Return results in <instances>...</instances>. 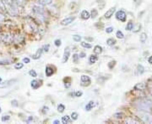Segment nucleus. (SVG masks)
I'll list each match as a JSON object with an SVG mask.
<instances>
[{"mask_svg": "<svg viewBox=\"0 0 152 124\" xmlns=\"http://www.w3.org/2000/svg\"><path fill=\"white\" fill-rule=\"evenodd\" d=\"M135 107L144 111H151L152 110V101L149 99H141L135 103Z\"/></svg>", "mask_w": 152, "mask_h": 124, "instance_id": "1", "label": "nucleus"}, {"mask_svg": "<svg viewBox=\"0 0 152 124\" xmlns=\"http://www.w3.org/2000/svg\"><path fill=\"white\" fill-rule=\"evenodd\" d=\"M3 2L6 7L7 12H9L12 15L17 14V4L14 0H3Z\"/></svg>", "mask_w": 152, "mask_h": 124, "instance_id": "2", "label": "nucleus"}, {"mask_svg": "<svg viewBox=\"0 0 152 124\" xmlns=\"http://www.w3.org/2000/svg\"><path fill=\"white\" fill-rule=\"evenodd\" d=\"M139 117L142 119L144 123H152V116L147 112H140L139 113Z\"/></svg>", "mask_w": 152, "mask_h": 124, "instance_id": "3", "label": "nucleus"}, {"mask_svg": "<svg viewBox=\"0 0 152 124\" xmlns=\"http://www.w3.org/2000/svg\"><path fill=\"white\" fill-rule=\"evenodd\" d=\"M33 12L36 14L38 17H45V10L42 8V6H39V5H35L33 7Z\"/></svg>", "mask_w": 152, "mask_h": 124, "instance_id": "4", "label": "nucleus"}, {"mask_svg": "<svg viewBox=\"0 0 152 124\" xmlns=\"http://www.w3.org/2000/svg\"><path fill=\"white\" fill-rule=\"evenodd\" d=\"M0 40L3 42H7V43H9L13 40V38H12L11 34L8 33H3L0 34Z\"/></svg>", "mask_w": 152, "mask_h": 124, "instance_id": "5", "label": "nucleus"}, {"mask_svg": "<svg viewBox=\"0 0 152 124\" xmlns=\"http://www.w3.org/2000/svg\"><path fill=\"white\" fill-rule=\"evenodd\" d=\"M126 17H127L126 13H125L124 11H123V10H119V11H118L116 13L117 19L122 21V22H125V21H126Z\"/></svg>", "mask_w": 152, "mask_h": 124, "instance_id": "6", "label": "nucleus"}, {"mask_svg": "<svg viewBox=\"0 0 152 124\" xmlns=\"http://www.w3.org/2000/svg\"><path fill=\"white\" fill-rule=\"evenodd\" d=\"M70 56V49L69 47H66L64 49V53H63V63H66L68 61V58Z\"/></svg>", "mask_w": 152, "mask_h": 124, "instance_id": "7", "label": "nucleus"}, {"mask_svg": "<svg viewBox=\"0 0 152 124\" xmlns=\"http://www.w3.org/2000/svg\"><path fill=\"white\" fill-rule=\"evenodd\" d=\"M75 19V17H68V18H66V19H64L63 20L61 21V24L63 26L65 25H68V24H70L72 22H73L74 20Z\"/></svg>", "mask_w": 152, "mask_h": 124, "instance_id": "8", "label": "nucleus"}, {"mask_svg": "<svg viewBox=\"0 0 152 124\" xmlns=\"http://www.w3.org/2000/svg\"><path fill=\"white\" fill-rule=\"evenodd\" d=\"M144 72V66H143L142 65H138L137 67H136V70H135V75L140 76V75H142Z\"/></svg>", "mask_w": 152, "mask_h": 124, "instance_id": "9", "label": "nucleus"}, {"mask_svg": "<svg viewBox=\"0 0 152 124\" xmlns=\"http://www.w3.org/2000/svg\"><path fill=\"white\" fill-rule=\"evenodd\" d=\"M115 10H116V8L113 7V8H111L110 9H108L107 11V13L105 14V15H104V17L106 18V19H110L111 17H112V15H113Z\"/></svg>", "mask_w": 152, "mask_h": 124, "instance_id": "10", "label": "nucleus"}, {"mask_svg": "<svg viewBox=\"0 0 152 124\" xmlns=\"http://www.w3.org/2000/svg\"><path fill=\"white\" fill-rule=\"evenodd\" d=\"M45 73H46V76H47V77H50L51 76L53 75L54 71H53V69L52 68L51 66H47L46 67V70H45Z\"/></svg>", "mask_w": 152, "mask_h": 124, "instance_id": "11", "label": "nucleus"}, {"mask_svg": "<svg viewBox=\"0 0 152 124\" xmlns=\"http://www.w3.org/2000/svg\"><path fill=\"white\" fill-rule=\"evenodd\" d=\"M80 16L83 19H84V20H87V19H89L90 18H91V14H90V13L87 11V10H83V11L81 12Z\"/></svg>", "mask_w": 152, "mask_h": 124, "instance_id": "12", "label": "nucleus"}, {"mask_svg": "<svg viewBox=\"0 0 152 124\" xmlns=\"http://www.w3.org/2000/svg\"><path fill=\"white\" fill-rule=\"evenodd\" d=\"M42 51H43V50H42V48L38 49L37 50H36V52L35 53V54L32 55V59H33V60H37V59H39V58H40L41 56H42Z\"/></svg>", "mask_w": 152, "mask_h": 124, "instance_id": "13", "label": "nucleus"}, {"mask_svg": "<svg viewBox=\"0 0 152 124\" xmlns=\"http://www.w3.org/2000/svg\"><path fill=\"white\" fill-rule=\"evenodd\" d=\"M31 86L33 89L36 90V89H37V88L40 87L41 85H40V82H39L38 81H36V80H33V81L31 82Z\"/></svg>", "mask_w": 152, "mask_h": 124, "instance_id": "14", "label": "nucleus"}, {"mask_svg": "<svg viewBox=\"0 0 152 124\" xmlns=\"http://www.w3.org/2000/svg\"><path fill=\"white\" fill-rule=\"evenodd\" d=\"M80 81L82 83H91V78L90 76H85V75H82L80 77Z\"/></svg>", "mask_w": 152, "mask_h": 124, "instance_id": "15", "label": "nucleus"}, {"mask_svg": "<svg viewBox=\"0 0 152 124\" xmlns=\"http://www.w3.org/2000/svg\"><path fill=\"white\" fill-rule=\"evenodd\" d=\"M94 107H95V102H93V101H91V102H89V103L85 106L84 108H85V111H91V110Z\"/></svg>", "mask_w": 152, "mask_h": 124, "instance_id": "16", "label": "nucleus"}, {"mask_svg": "<svg viewBox=\"0 0 152 124\" xmlns=\"http://www.w3.org/2000/svg\"><path fill=\"white\" fill-rule=\"evenodd\" d=\"M102 52V48L100 45H95L94 47V53L95 55H100Z\"/></svg>", "mask_w": 152, "mask_h": 124, "instance_id": "17", "label": "nucleus"}, {"mask_svg": "<svg viewBox=\"0 0 152 124\" xmlns=\"http://www.w3.org/2000/svg\"><path fill=\"white\" fill-rule=\"evenodd\" d=\"M139 40H140L141 43H145V41L147 40V34L145 33H142L140 34V37H139Z\"/></svg>", "mask_w": 152, "mask_h": 124, "instance_id": "18", "label": "nucleus"}, {"mask_svg": "<svg viewBox=\"0 0 152 124\" xmlns=\"http://www.w3.org/2000/svg\"><path fill=\"white\" fill-rule=\"evenodd\" d=\"M97 60H98V57H97L95 55H91V56H90V59H89V61H90V64H94L95 62L97 61Z\"/></svg>", "mask_w": 152, "mask_h": 124, "instance_id": "19", "label": "nucleus"}, {"mask_svg": "<svg viewBox=\"0 0 152 124\" xmlns=\"http://www.w3.org/2000/svg\"><path fill=\"white\" fill-rule=\"evenodd\" d=\"M145 87V85L144 83H138L135 86H134V89L139 91V90H144V88Z\"/></svg>", "mask_w": 152, "mask_h": 124, "instance_id": "20", "label": "nucleus"}, {"mask_svg": "<svg viewBox=\"0 0 152 124\" xmlns=\"http://www.w3.org/2000/svg\"><path fill=\"white\" fill-rule=\"evenodd\" d=\"M14 81H15V80H10V81H5V82H4V84H3V85H1V84H0V87H2V88H3V87H7V86H10V85H11L12 83L14 82Z\"/></svg>", "mask_w": 152, "mask_h": 124, "instance_id": "21", "label": "nucleus"}, {"mask_svg": "<svg viewBox=\"0 0 152 124\" xmlns=\"http://www.w3.org/2000/svg\"><path fill=\"white\" fill-rule=\"evenodd\" d=\"M52 2V0H39V3L42 5H44V6H47V5L51 4Z\"/></svg>", "mask_w": 152, "mask_h": 124, "instance_id": "22", "label": "nucleus"}, {"mask_svg": "<svg viewBox=\"0 0 152 124\" xmlns=\"http://www.w3.org/2000/svg\"><path fill=\"white\" fill-rule=\"evenodd\" d=\"M62 123H68L70 122V117L69 116H68V115H66V116H63V117H62Z\"/></svg>", "mask_w": 152, "mask_h": 124, "instance_id": "23", "label": "nucleus"}, {"mask_svg": "<svg viewBox=\"0 0 152 124\" xmlns=\"http://www.w3.org/2000/svg\"><path fill=\"white\" fill-rule=\"evenodd\" d=\"M107 44L109 45V46H112V45H113L116 44V40L112 38H109L108 40H107Z\"/></svg>", "mask_w": 152, "mask_h": 124, "instance_id": "24", "label": "nucleus"}, {"mask_svg": "<svg viewBox=\"0 0 152 124\" xmlns=\"http://www.w3.org/2000/svg\"><path fill=\"white\" fill-rule=\"evenodd\" d=\"M134 29V24L132 21H130V22H128V24H127V26H126V30H132V29Z\"/></svg>", "mask_w": 152, "mask_h": 124, "instance_id": "25", "label": "nucleus"}, {"mask_svg": "<svg viewBox=\"0 0 152 124\" xmlns=\"http://www.w3.org/2000/svg\"><path fill=\"white\" fill-rule=\"evenodd\" d=\"M65 110V106L63 104H58V111H59L60 113L63 112Z\"/></svg>", "mask_w": 152, "mask_h": 124, "instance_id": "26", "label": "nucleus"}, {"mask_svg": "<svg viewBox=\"0 0 152 124\" xmlns=\"http://www.w3.org/2000/svg\"><path fill=\"white\" fill-rule=\"evenodd\" d=\"M91 14V17L92 18V19H95V18L98 15V12H97L96 9H95L94 8V9H92L91 11V14Z\"/></svg>", "mask_w": 152, "mask_h": 124, "instance_id": "27", "label": "nucleus"}, {"mask_svg": "<svg viewBox=\"0 0 152 124\" xmlns=\"http://www.w3.org/2000/svg\"><path fill=\"white\" fill-rule=\"evenodd\" d=\"M116 36H117V38H118V39H123V37H124V35H123V32H122V31H120V30H118V31H117Z\"/></svg>", "mask_w": 152, "mask_h": 124, "instance_id": "28", "label": "nucleus"}, {"mask_svg": "<svg viewBox=\"0 0 152 124\" xmlns=\"http://www.w3.org/2000/svg\"><path fill=\"white\" fill-rule=\"evenodd\" d=\"M80 45H81V46H82V47L86 48V49H91V45L86 43V42H81Z\"/></svg>", "mask_w": 152, "mask_h": 124, "instance_id": "29", "label": "nucleus"}, {"mask_svg": "<svg viewBox=\"0 0 152 124\" xmlns=\"http://www.w3.org/2000/svg\"><path fill=\"white\" fill-rule=\"evenodd\" d=\"M73 40H75V42H79L81 40V36H79V35H78V34H74Z\"/></svg>", "mask_w": 152, "mask_h": 124, "instance_id": "30", "label": "nucleus"}, {"mask_svg": "<svg viewBox=\"0 0 152 124\" xmlns=\"http://www.w3.org/2000/svg\"><path fill=\"white\" fill-rule=\"evenodd\" d=\"M23 66H24L23 63H17V64H15V68L16 69V70H20V69L23 68Z\"/></svg>", "mask_w": 152, "mask_h": 124, "instance_id": "31", "label": "nucleus"}, {"mask_svg": "<svg viewBox=\"0 0 152 124\" xmlns=\"http://www.w3.org/2000/svg\"><path fill=\"white\" fill-rule=\"evenodd\" d=\"M116 65V61H112L111 62H109L108 63V67L109 69H113V67Z\"/></svg>", "mask_w": 152, "mask_h": 124, "instance_id": "32", "label": "nucleus"}, {"mask_svg": "<svg viewBox=\"0 0 152 124\" xmlns=\"http://www.w3.org/2000/svg\"><path fill=\"white\" fill-rule=\"evenodd\" d=\"M29 74H30V76H32V77H36V76H37V74H36V72L34 70H30Z\"/></svg>", "mask_w": 152, "mask_h": 124, "instance_id": "33", "label": "nucleus"}, {"mask_svg": "<svg viewBox=\"0 0 152 124\" xmlns=\"http://www.w3.org/2000/svg\"><path fill=\"white\" fill-rule=\"evenodd\" d=\"M78 113L77 112H72V114H71V118L74 120V121H75V120H77L78 119Z\"/></svg>", "mask_w": 152, "mask_h": 124, "instance_id": "34", "label": "nucleus"}, {"mask_svg": "<svg viewBox=\"0 0 152 124\" xmlns=\"http://www.w3.org/2000/svg\"><path fill=\"white\" fill-rule=\"evenodd\" d=\"M10 119V116H3L2 117V122H8Z\"/></svg>", "mask_w": 152, "mask_h": 124, "instance_id": "35", "label": "nucleus"}, {"mask_svg": "<svg viewBox=\"0 0 152 124\" xmlns=\"http://www.w3.org/2000/svg\"><path fill=\"white\" fill-rule=\"evenodd\" d=\"M79 58V55H77V54H74L73 55V61L75 62V63H77Z\"/></svg>", "mask_w": 152, "mask_h": 124, "instance_id": "36", "label": "nucleus"}, {"mask_svg": "<svg viewBox=\"0 0 152 124\" xmlns=\"http://www.w3.org/2000/svg\"><path fill=\"white\" fill-rule=\"evenodd\" d=\"M49 47H50V45H49L48 44H47V45H45L43 46V48H42V50L45 51V52H48Z\"/></svg>", "mask_w": 152, "mask_h": 124, "instance_id": "37", "label": "nucleus"}, {"mask_svg": "<svg viewBox=\"0 0 152 124\" xmlns=\"http://www.w3.org/2000/svg\"><path fill=\"white\" fill-rule=\"evenodd\" d=\"M54 44H55V45L57 47H59L60 45H62V43H61V40H56L55 41H54Z\"/></svg>", "mask_w": 152, "mask_h": 124, "instance_id": "38", "label": "nucleus"}, {"mask_svg": "<svg viewBox=\"0 0 152 124\" xmlns=\"http://www.w3.org/2000/svg\"><path fill=\"white\" fill-rule=\"evenodd\" d=\"M126 123H138V122L135 121V120H134V119H127Z\"/></svg>", "mask_w": 152, "mask_h": 124, "instance_id": "39", "label": "nucleus"}, {"mask_svg": "<svg viewBox=\"0 0 152 124\" xmlns=\"http://www.w3.org/2000/svg\"><path fill=\"white\" fill-rule=\"evenodd\" d=\"M112 31H113V28H112V27H108V28H107V29H106V32H107V34L112 33Z\"/></svg>", "mask_w": 152, "mask_h": 124, "instance_id": "40", "label": "nucleus"}, {"mask_svg": "<svg viewBox=\"0 0 152 124\" xmlns=\"http://www.w3.org/2000/svg\"><path fill=\"white\" fill-rule=\"evenodd\" d=\"M11 103H12V106H13V107H18V105H19V104H18V102H17L16 100H13V101L11 102Z\"/></svg>", "mask_w": 152, "mask_h": 124, "instance_id": "41", "label": "nucleus"}, {"mask_svg": "<svg viewBox=\"0 0 152 124\" xmlns=\"http://www.w3.org/2000/svg\"><path fill=\"white\" fill-rule=\"evenodd\" d=\"M75 95L76 97H79V96H81L83 95V92H82V91H76V92L75 93Z\"/></svg>", "mask_w": 152, "mask_h": 124, "instance_id": "42", "label": "nucleus"}, {"mask_svg": "<svg viewBox=\"0 0 152 124\" xmlns=\"http://www.w3.org/2000/svg\"><path fill=\"white\" fill-rule=\"evenodd\" d=\"M85 56H86V54L84 52H80L79 55V57H80V58H84Z\"/></svg>", "mask_w": 152, "mask_h": 124, "instance_id": "43", "label": "nucleus"}, {"mask_svg": "<svg viewBox=\"0 0 152 124\" xmlns=\"http://www.w3.org/2000/svg\"><path fill=\"white\" fill-rule=\"evenodd\" d=\"M23 62H24V63H25V64L30 63V59H29V58H27V57L24 58V59H23Z\"/></svg>", "mask_w": 152, "mask_h": 124, "instance_id": "44", "label": "nucleus"}, {"mask_svg": "<svg viewBox=\"0 0 152 124\" xmlns=\"http://www.w3.org/2000/svg\"><path fill=\"white\" fill-rule=\"evenodd\" d=\"M48 110H49V108H48L47 107H43V111H42L43 114H46V113H47V111H48Z\"/></svg>", "mask_w": 152, "mask_h": 124, "instance_id": "45", "label": "nucleus"}, {"mask_svg": "<svg viewBox=\"0 0 152 124\" xmlns=\"http://www.w3.org/2000/svg\"><path fill=\"white\" fill-rule=\"evenodd\" d=\"M122 116H123V113H116V114H114V117H122Z\"/></svg>", "mask_w": 152, "mask_h": 124, "instance_id": "46", "label": "nucleus"}, {"mask_svg": "<svg viewBox=\"0 0 152 124\" xmlns=\"http://www.w3.org/2000/svg\"><path fill=\"white\" fill-rule=\"evenodd\" d=\"M140 28H141V25L140 24H137V27H136V29H135V30H134V32H138L140 29Z\"/></svg>", "mask_w": 152, "mask_h": 124, "instance_id": "47", "label": "nucleus"}, {"mask_svg": "<svg viewBox=\"0 0 152 124\" xmlns=\"http://www.w3.org/2000/svg\"><path fill=\"white\" fill-rule=\"evenodd\" d=\"M148 62H149L150 64H151V65H152V55L149 57V59H148Z\"/></svg>", "mask_w": 152, "mask_h": 124, "instance_id": "48", "label": "nucleus"}, {"mask_svg": "<svg viewBox=\"0 0 152 124\" xmlns=\"http://www.w3.org/2000/svg\"><path fill=\"white\" fill-rule=\"evenodd\" d=\"M53 123L54 124H58V123H60V121L59 120H55V121H53Z\"/></svg>", "mask_w": 152, "mask_h": 124, "instance_id": "49", "label": "nucleus"}, {"mask_svg": "<svg viewBox=\"0 0 152 124\" xmlns=\"http://www.w3.org/2000/svg\"><path fill=\"white\" fill-rule=\"evenodd\" d=\"M31 120H33V117H29V118H28L27 122H28V123H29V122H31Z\"/></svg>", "mask_w": 152, "mask_h": 124, "instance_id": "50", "label": "nucleus"}, {"mask_svg": "<svg viewBox=\"0 0 152 124\" xmlns=\"http://www.w3.org/2000/svg\"><path fill=\"white\" fill-rule=\"evenodd\" d=\"M3 19H4V17H3V16L1 14H0V21H2V20H3Z\"/></svg>", "mask_w": 152, "mask_h": 124, "instance_id": "51", "label": "nucleus"}, {"mask_svg": "<svg viewBox=\"0 0 152 124\" xmlns=\"http://www.w3.org/2000/svg\"><path fill=\"white\" fill-rule=\"evenodd\" d=\"M1 83H2V78L0 77V84H1Z\"/></svg>", "mask_w": 152, "mask_h": 124, "instance_id": "52", "label": "nucleus"}, {"mask_svg": "<svg viewBox=\"0 0 152 124\" xmlns=\"http://www.w3.org/2000/svg\"><path fill=\"white\" fill-rule=\"evenodd\" d=\"M1 111H2V109H1V107H0V113H1Z\"/></svg>", "mask_w": 152, "mask_h": 124, "instance_id": "53", "label": "nucleus"}]
</instances>
